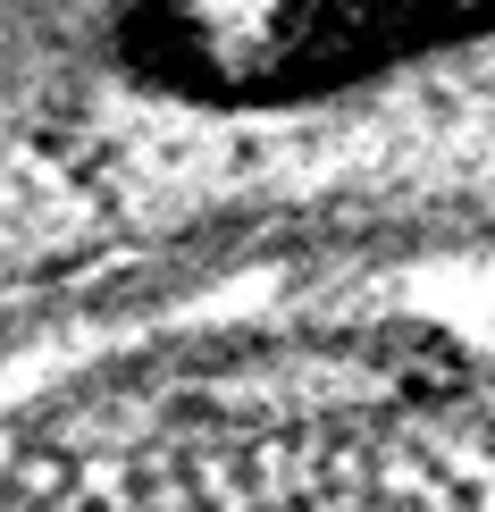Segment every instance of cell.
<instances>
[{"instance_id":"1","label":"cell","mask_w":495,"mask_h":512,"mask_svg":"<svg viewBox=\"0 0 495 512\" xmlns=\"http://www.w3.org/2000/svg\"><path fill=\"white\" fill-rule=\"evenodd\" d=\"M193 512H495V445L445 462H403L370 479H328L294 496H252V504H193Z\"/></svg>"},{"instance_id":"2","label":"cell","mask_w":495,"mask_h":512,"mask_svg":"<svg viewBox=\"0 0 495 512\" xmlns=\"http://www.w3.org/2000/svg\"><path fill=\"white\" fill-rule=\"evenodd\" d=\"M76 17V0H0V59H26L42 51L59 26Z\"/></svg>"}]
</instances>
